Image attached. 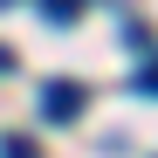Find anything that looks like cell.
I'll return each instance as SVG.
<instances>
[{
    "label": "cell",
    "instance_id": "obj_5",
    "mask_svg": "<svg viewBox=\"0 0 158 158\" xmlns=\"http://www.w3.org/2000/svg\"><path fill=\"white\" fill-rule=\"evenodd\" d=\"M7 69H14V48H0V76H7Z\"/></svg>",
    "mask_w": 158,
    "mask_h": 158
},
{
    "label": "cell",
    "instance_id": "obj_6",
    "mask_svg": "<svg viewBox=\"0 0 158 158\" xmlns=\"http://www.w3.org/2000/svg\"><path fill=\"white\" fill-rule=\"evenodd\" d=\"M0 7H14V0H0Z\"/></svg>",
    "mask_w": 158,
    "mask_h": 158
},
{
    "label": "cell",
    "instance_id": "obj_3",
    "mask_svg": "<svg viewBox=\"0 0 158 158\" xmlns=\"http://www.w3.org/2000/svg\"><path fill=\"white\" fill-rule=\"evenodd\" d=\"M131 89H144V96H158V62H144L138 76H131Z\"/></svg>",
    "mask_w": 158,
    "mask_h": 158
},
{
    "label": "cell",
    "instance_id": "obj_4",
    "mask_svg": "<svg viewBox=\"0 0 158 158\" xmlns=\"http://www.w3.org/2000/svg\"><path fill=\"white\" fill-rule=\"evenodd\" d=\"M7 158H35V144L28 138H7Z\"/></svg>",
    "mask_w": 158,
    "mask_h": 158
},
{
    "label": "cell",
    "instance_id": "obj_2",
    "mask_svg": "<svg viewBox=\"0 0 158 158\" xmlns=\"http://www.w3.org/2000/svg\"><path fill=\"white\" fill-rule=\"evenodd\" d=\"M41 7V21H55V28H69L76 14H83V0H35Z\"/></svg>",
    "mask_w": 158,
    "mask_h": 158
},
{
    "label": "cell",
    "instance_id": "obj_1",
    "mask_svg": "<svg viewBox=\"0 0 158 158\" xmlns=\"http://www.w3.org/2000/svg\"><path fill=\"white\" fill-rule=\"evenodd\" d=\"M83 110H89V89H83V83H69V76L41 89V117H48V124H76Z\"/></svg>",
    "mask_w": 158,
    "mask_h": 158
}]
</instances>
